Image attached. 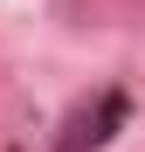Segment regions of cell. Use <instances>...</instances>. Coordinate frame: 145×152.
Returning <instances> with one entry per match:
<instances>
[{
  "mask_svg": "<svg viewBox=\"0 0 145 152\" xmlns=\"http://www.w3.org/2000/svg\"><path fill=\"white\" fill-rule=\"evenodd\" d=\"M125 118H131V97H125V90H97L90 104L69 111V124H62L55 152H104L117 132H125Z\"/></svg>",
  "mask_w": 145,
  "mask_h": 152,
  "instance_id": "obj_1",
  "label": "cell"
}]
</instances>
